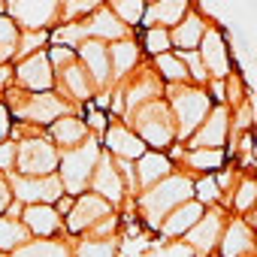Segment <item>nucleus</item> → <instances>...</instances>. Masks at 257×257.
Returning a JSON list of instances; mask_svg holds the SVG:
<instances>
[{
	"mask_svg": "<svg viewBox=\"0 0 257 257\" xmlns=\"http://www.w3.org/2000/svg\"><path fill=\"white\" fill-rule=\"evenodd\" d=\"M13 143L19 146L16 176H28V179L58 176V167H61V149H58L49 137H43L40 127L16 124V127H13Z\"/></svg>",
	"mask_w": 257,
	"mask_h": 257,
	"instance_id": "f257e3e1",
	"label": "nucleus"
},
{
	"mask_svg": "<svg viewBox=\"0 0 257 257\" xmlns=\"http://www.w3.org/2000/svg\"><path fill=\"white\" fill-rule=\"evenodd\" d=\"M10 109H13V118L16 124H31V127H49L55 121H61L64 115H70V103L58 94V91H49V94H28L22 88H13L10 94Z\"/></svg>",
	"mask_w": 257,
	"mask_h": 257,
	"instance_id": "f03ea898",
	"label": "nucleus"
},
{
	"mask_svg": "<svg viewBox=\"0 0 257 257\" xmlns=\"http://www.w3.org/2000/svg\"><path fill=\"white\" fill-rule=\"evenodd\" d=\"M100 158H103V146L97 143V137H91V140H88L85 146H79V149L61 152L58 176H61L64 191H67L70 197H82V194H88Z\"/></svg>",
	"mask_w": 257,
	"mask_h": 257,
	"instance_id": "7ed1b4c3",
	"label": "nucleus"
},
{
	"mask_svg": "<svg viewBox=\"0 0 257 257\" xmlns=\"http://www.w3.org/2000/svg\"><path fill=\"white\" fill-rule=\"evenodd\" d=\"M194 191H197V185L188 176H170L161 185H155L152 191H146L137 200V206L143 209V215H146L149 224H164L179 206L191 203V194Z\"/></svg>",
	"mask_w": 257,
	"mask_h": 257,
	"instance_id": "20e7f679",
	"label": "nucleus"
},
{
	"mask_svg": "<svg viewBox=\"0 0 257 257\" xmlns=\"http://www.w3.org/2000/svg\"><path fill=\"white\" fill-rule=\"evenodd\" d=\"M134 127H137V137H140L146 146H152L155 152L167 149V146L179 137V131H176V115H173V109H170L167 103H161V100H152V103H146L143 109H137Z\"/></svg>",
	"mask_w": 257,
	"mask_h": 257,
	"instance_id": "39448f33",
	"label": "nucleus"
},
{
	"mask_svg": "<svg viewBox=\"0 0 257 257\" xmlns=\"http://www.w3.org/2000/svg\"><path fill=\"white\" fill-rule=\"evenodd\" d=\"M61 10L64 4H58V0H13V4H7V16L19 25L22 34L55 31L61 25Z\"/></svg>",
	"mask_w": 257,
	"mask_h": 257,
	"instance_id": "423d86ee",
	"label": "nucleus"
},
{
	"mask_svg": "<svg viewBox=\"0 0 257 257\" xmlns=\"http://www.w3.org/2000/svg\"><path fill=\"white\" fill-rule=\"evenodd\" d=\"M170 106H173V115H176L179 137H194L206 124V118L212 115L209 112V97L200 88H179V91H173Z\"/></svg>",
	"mask_w": 257,
	"mask_h": 257,
	"instance_id": "0eeeda50",
	"label": "nucleus"
},
{
	"mask_svg": "<svg viewBox=\"0 0 257 257\" xmlns=\"http://www.w3.org/2000/svg\"><path fill=\"white\" fill-rule=\"evenodd\" d=\"M13 197L22 206H55L67 191L61 176H46V179H28V176H10Z\"/></svg>",
	"mask_w": 257,
	"mask_h": 257,
	"instance_id": "6e6552de",
	"label": "nucleus"
},
{
	"mask_svg": "<svg viewBox=\"0 0 257 257\" xmlns=\"http://www.w3.org/2000/svg\"><path fill=\"white\" fill-rule=\"evenodd\" d=\"M55 85H58V73L49 61V49L16 64V88L28 94H49L55 91Z\"/></svg>",
	"mask_w": 257,
	"mask_h": 257,
	"instance_id": "1a4fd4ad",
	"label": "nucleus"
},
{
	"mask_svg": "<svg viewBox=\"0 0 257 257\" xmlns=\"http://www.w3.org/2000/svg\"><path fill=\"white\" fill-rule=\"evenodd\" d=\"M109 215H115L112 212V203H106L103 197H97V194H82L79 200H76V209L67 215V233H73V236H79V233H91L100 221H106Z\"/></svg>",
	"mask_w": 257,
	"mask_h": 257,
	"instance_id": "9d476101",
	"label": "nucleus"
},
{
	"mask_svg": "<svg viewBox=\"0 0 257 257\" xmlns=\"http://www.w3.org/2000/svg\"><path fill=\"white\" fill-rule=\"evenodd\" d=\"M103 152H109L115 161H140V158H146V143L137 137V131L115 121L103 134Z\"/></svg>",
	"mask_w": 257,
	"mask_h": 257,
	"instance_id": "9b49d317",
	"label": "nucleus"
},
{
	"mask_svg": "<svg viewBox=\"0 0 257 257\" xmlns=\"http://www.w3.org/2000/svg\"><path fill=\"white\" fill-rule=\"evenodd\" d=\"M91 194L103 197L112 206H118L121 197H124V176L118 170V161L109 152H103V158L97 164V173H94V182H91Z\"/></svg>",
	"mask_w": 257,
	"mask_h": 257,
	"instance_id": "f8f14e48",
	"label": "nucleus"
},
{
	"mask_svg": "<svg viewBox=\"0 0 257 257\" xmlns=\"http://www.w3.org/2000/svg\"><path fill=\"white\" fill-rule=\"evenodd\" d=\"M79 61H82V67L88 70V76L94 79L97 91L109 85V79H112V58H109V46H106V43H100V40H85V43L79 46Z\"/></svg>",
	"mask_w": 257,
	"mask_h": 257,
	"instance_id": "ddd939ff",
	"label": "nucleus"
},
{
	"mask_svg": "<svg viewBox=\"0 0 257 257\" xmlns=\"http://www.w3.org/2000/svg\"><path fill=\"white\" fill-rule=\"evenodd\" d=\"M22 221H25V227L31 230L34 239H58L67 230V224H64V218L58 215L55 206H25Z\"/></svg>",
	"mask_w": 257,
	"mask_h": 257,
	"instance_id": "4468645a",
	"label": "nucleus"
},
{
	"mask_svg": "<svg viewBox=\"0 0 257 257\" xmlns=\"http://www.w3.org/2000/svg\"><path fill=\"white\" fill-rule=\"evenodd\" d=\"M85 25V34L88 40H100V43H121L127 40V25L109 10V7H100L91 19L82 22Z\"/></svg>",
	"mask_w": 257,
	"mask_h": 257,
	"instance_id": "2eb2a0df",
	"label": "nucleus"
},
{
	"mask_svg": "<svg viewBox=\"0 0 257 257\" xmlns=\"http://www.w3.org/2000/svg\"><path fill=\"white\" fill-rule=\"evenodd\" d=\"M49 140L61 149V152H70V149H79L91 140V131H88V124L85 118L79 115H64L61 121H55L49 127Z\"/></svg>",
	"mask_w": 257,
	"mask_h": 257,
	"instance_id": "dca6fc26",
	"label": "nucleus"
},
{
	"mask_svg": "<svg viewBox=\"0 0 257 257\" xmlns=\"http://www.w3.org/2000/svg\"><path fill=\"white\" fill-rule=\"evenodd\" d=\"M58 85H61V97L67 94L73 103H91V97H97L94 91H97V85H94V79L88 76V70L82 67V61H76L73 67H67V70H61V76H58Z\"/></svg>",
	"mask_w": 257,
	"mask_h": 257,
	"instance_id": "f3484780",
	"label": "nucleus"
},
{
	"mask_svg": "<svg viewBox=\"0 0 257 257\" xmlns=\"http://www.w3.org/2000/svg\"><path fill=\"white\" fill-rule=\"evenodd\" d=\"M227 109H212V115L206 118V124L191 137V152L194 149H215L221 152L224 146V137H227Z\"/></svg>",
	"mask_w": 257,
	"mask_h": 257,
	"instance_id": "a211bd4d",
	"label": "nucleus"
},
{
	"mask_svg": "<svg viewBox=\"0 0 257 257\" xmlns=\"http://www.w3.org/2000/svg\"><path fill=\"white\" fill-rule=\"evenodd\" d=\"M185 16H188V4H182V0H161V4H152L146 10L143 25H146V31H152V28L170 31L173 25L179 28L185 22Z\"/></svg>",
	"mask_w": 257,
	"mask_h": 257,
	"instance_id": "6ab92c4d",
	"label": "nucleus"
},
{
	"mask_svg": "<svg viewBox=\"0 0 257 257\" xmlns=\"http://www.w3.org/2000/svg\"><path fill=\"white\" fill-rule=\"evenodd\" d=\"M170 170H173V164H170L167 155H161V152H146V158L137 161V182H140V188L152 191L155 185H161L164 179H170Z\"/></svg>",
	"mask_w": 257,
	"mask_h": 257,
	"instance_id": "aec40b11",
	"label": "nucleus"
},
{
	"mask_svg": "<svg viewBox=\"0 0 257 257\" xmlns=\"http://www.w3.org/2000/svg\"><path fill=\"white\" fill-rule=\"evenodd\" d=\"M203 218H206L203 203H200V200H197V203L191 200V203L179 206V209H176V212H173L164 224H161V227H164V233H167V236H188V233H191V230L203 221Z\"/></svg>",
	"mask_w": 257,
	"mask_h": 257,
	"instance_id": "412c9836",
	"label": "nucleus"
},
{
	"mask_svg": "<svg viewBox=\"0 0 257 257\" xmlns=\"http://www.w3.org/2000/svg\"><path fill=\"white\" fill-rule=\"evenodd\" d=\"M28 242H34L31 230L25 227L22 218H0V257H10L19 248H25Z\"/></svg>",
	"mask_w": 257,
	"mask_h": 257,
	"instance_id": "4be33fe9",
	"label": "nucleus"
},
{
	"mask_svg": "<svg viewBox=\"0 0 257 257\" xmlns=\"http://www.w3.org/2000/svg\"><path fill=\"white\" fill-rule=\"evenodd\" d=\"M203 64L209 67V73L215 79H224L230 73V61H227V46L221 40L218 31H209L206 40H203Z\"/></svg>",
	"mask_w": 257,
	"mask_h": 257,
	"instance_id": "5701e85b",
	"label": "nucleus"
},
{
	"mask_svg": "<svg viewBox=\"0 0 257 257\" xmlns=\"http://www.w3.org/2000/svg\"><path fill=\"white\" fill-rule=\"evenodd\" d=\"M218 230H221V218H218V215H206V218L185 236V239H188V248L197 251V254H206L209 248H215Z\"/></svg>",
	"mask_w": 257,
	"mask_h": 257,
	"instance_id": "b1692460",
	"label": "nucleus"
},
{
	"mask_svg": "<svg viewBox=\"0 0 257 257\" xmlns=\"http://www.w3.org/2000/svg\"><path fill=\"white\" fill-rule=\"evenodd\" d=\"M203 40H206V25H203L200 16H188L179 28H173V46L182 49V55L194 52L197 43H203Z\"/></svg>",
	"mask_w": 257,
	"mask_h": 257,
	"instance_id": "393cba45",
	"label": "nucleus"
},
{
	"mask_svg": "<svg viewBox=\"0 0 257 257\" xmlns=\"http://www.w3.org/2000/svg\"><path fill=\"white\" fill-rule=\"evenodd\" d=\"M109 58H112V79H121L127 76L137 61H140V46L134 40H121V43H112L109 46Z\"/></svg>",
	"mask_w": 257,
	"mask_h": 257,
	"instance_id": "a878e982",
	"label": "nucleus"
},
{
	"mask_svg": "<svg viewBox=\"0 0 257 257\" xmlns=\"http://www.w3.org/2000/svg\"><path fill=\"white\" fill-rule=\"evenodd\" d=\"M19 43H22V31L10 16H0V67H7L16 61L19 55Z\"/></svg>",
	"mask_w": 257,
	"mask_h": 257,
	"instance_id": "bb28decb",
	"label": "nucleus"
},
{
	"mask_svg": "<svg viewBox=\"0 0 257 257\" xmlns=\"http://www.w3.org/2000/svg\"><path fill=\"white\" fill-rule=\"evenodd\" d=\"M73 254L76 251H70L67 242H58V239H34L25 248H19L16 254H10V257H73Z\"/></svg>",
	"mask_w": 257,
	"mask_h": 257,
	"instance_id": "cd10ccee",
	"label": "nucleus"
},
{
	"mask_svg": "<svg viewBox=\"0 0 257 257\" xmlns=\"http://www.w3.org/2000/svg\"><path fill=\"white\" fill-rule=\"evenodd\" d=\"M248 245H251L248 227H245L242 221H233L230 230H227V236H224V242H221V254H224V257H239V254H245Z\"/></svg>",
	"mask_w": 257,
	"mask_h": 257,
	"instance_id": "c85d7f7f",
	"label": "nucleus"
},
{
	"mask_svg": "<svg viewBox=\"0 0 257 257\" xmlns=\"http://www.w3.org/2000/svg\"><path fill=\"white\" fill-rule=\"evenodd\" d=\"M109 10L131 28V25H140L143 19H146V4H140V0H115V4H109Z\"/></svg>",
	"mask_w": 257,
	"mask_h": 257,
	"instance_id": "c756f323",
	"label": "nucleus"
},
{
	"mask_svg": "<svg viewBox=\"0 0 257 257\" xmlns=\"http://www.w3.org/2000/svg\"><path fill=\"white\" fill-rule=\"evenodd\" d=\"M170 46H173V31L152 28V31H146V37H143V49H146L149 55H155V58L170 55Z\"/></svg>",
	"mask_w": 257,
	"mask_h": 257,
	"instance_id": "7c9ffc66",
	"label": "nucleus"
},
{
	"mask_svg": "<svg viewBox=\"0 0 257 257\" xmlns=\"http://www.w3.org/2000/svg\"><path fill=\"white\" fill-rule=\"evenodd\" d=\"M158 70H161V76L164 79H170V82H185L191 73H188V64L182 61V55H161L158 58Z\"/></svg>",
	"mask_w": 257,
	"mask_h": 257,
	"instance_id": "2f4dec72",
	"label": "nucleus"
},
{
	"mask_svg": "<svg viewBox=\"0 0 257 257\" xmlns=\"http://www.w3.org/2000/svg\"><path fill=\"white\" fill-rule=\"evenodd\" d=\"M118 248L112 239H85L76 248V257H115Z\"/></svg>",
	"mask_w": 257,
	"mask_h": 257,
	"instance_id": "473e14b6",
	"label": "nucleus"
},
{
	"mask_svg": "<svg viewBox=\"0 0 257 257\" xmlns=\"http://www.w3.org/2000/svg\"><path fill=\"white\" fill-rule=\"evenodd\" d=\"M188 164L194 170H218L224 164V152H215V149H194L188 152Z\"/></svg>",
	"mask_w": 257,
	"mask_h": 257,
	"instance_id": "72a5a7b5",
	"label": "nucleus"
},
{
	"mask_svg": "<svg viewBox=\"0 0 257 257\" xmlns=\"http://www.w3.org/2000/svg\"><path fill=\"white\" fill-rule=\"evenodd\" d=\"M49 61H52V67H55V73H61V70H67V67H73L76 61H79V52L76 49H67V46H49Z\"/></svg>",
	"mask_w": 257,
	"mask_h": 257,
	"instance_id": "f704fd0d",
	"label": "nucleus"
},
{
	"mask_svg": "<svg viewBox=\"0 0 257 257\" xmlns=\"http://www.w3.org/2000/svg\"><path fill=\"white\" fill-rule=\"evenodd\" d=\"M16 164H19V146L10 140L0 146V173L4 176H13L16 173Z\"/></svg>",
	"mask_w": 257,
	"mask_h": 257,
	"instance_id": "c9c22d12",
	"label": "nucleus"
},
{
	"mask_svg": "<svg viewBox=\"0 0 257 257\" xmlns=\"http://www.w3.org/2000/svg\"><path fill=\"white\" fill-rule=\"evenodd\" d=\"M254 203H257V182L248 179V182H242L239 191H236V209L245 212V209H251Z\"/></svg>",
	"mask_w": 257,
	"mask_h": 257,
	"instance_id": "e433bc0d",
	"label": "nucleus"
},
{
	"mask_svg": "<svg viewBox=\"0 0 257 257\" xmlns=\"http://www.w3.org/2000/svg\"><path fill=\"white\" fill-rule=\"evenodd\" d=\"M13 109L7 106V100H0V146L13 140Z\"/></svg>",
	"mask_w": 257,
	"mask_h": 257,
	"instance_id": "4c0bfd02",
	"label": "nucleus"
},
{
	"mask_svg": "<svg viewBox=\"0 0 257 257\" xmlns=\"http://www.w3.org/2000/svg\"><path fill=\"white\" fill-rule=\"evenodd\" d=\"M182 61L191 67V79L197 82H206V64H203V55H194V52H185Z\"/></svg>",
	"mask_w": 257,
	"mask_h": 257,
	"instance_id": "58836bf2",
	"label": "nucleus"
},
{
	"mask_svg": "<svg viewBox=\"0 0 257 257\" xmlns=\"http://www.w3.org/2000/svg\"><path fill=\"white\" fill-rule=\"evenodd\" d=\"M16 203V197H13V185H10V176H4L0 173V218H4L7 212H10V206Z\"/></svg>",
	"mask_w": 257,
	"mask_h": 257,
	"instance_id": "ea45409f",
	"label": "nucleus"
},
{
	"mask_svg": "<svg viewBox=\"0 0 257 257\" xmlns=\"http://www.w3.org/2000/svg\"><path fill=\"white\" fill-rule=\"evenodd\" d=\"M197 194H200V203H215L218 200V182L215 179H200Z\"/></svg>",
	"mask_w": 257,
	"mask_h": 257,
	"instance_id": "a19ab883",
	"label": "nucleus"
},
{
	"mask_svg": "<svg viewBox=\"0 0 257 257\" xmlns=\"http://www.w3.org/2000/svg\"><path fill=\"white\" fill-rule=\"evenodd\" d=\"M76 200H79V197H70V194H64V197H61V200L55 203V209H58V215H61L64 221H67V215H70V212L76 209Z\"/></svg>",
	"mask_w": 257,
	"mask_h": 257,
	"instance_id": "79ce46f5",
	"label": "nucleus"
},
{
	"mask_svg": "<svg viewBox=\"0 0 257 257\" xmlns=\"http://www.w3.org/2000/svg\"><path fill=\"white\" fill-rule=\"evenodd\" d=\"M0 16H7V4H0Z\"/></svg>",
	"mask_w": 257,
	"mask_h": 257,
	"instance_id": "37998d69",
	"label": "nucleus"
}]
</instances>
